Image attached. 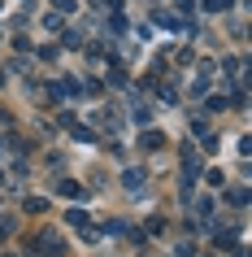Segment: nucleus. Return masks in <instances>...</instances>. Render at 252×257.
Wrapping results in <instances>:
<instances>
[{
	"label": "nucleus",
	"mask_w": 252,
	"mask_h": 257,
	"mask_svg": "<svg viewBox=\"0 0 252 257\" xmlns=\"http://www.w3.org/2000/svg\"><path fill=\"white\" fill-rule=\"evenodd\" d=\"M40 253H44V257H61V235L44 231V235H40Z\"/></svg>",
	"instance_id": "f257e3e1"
},
{
	"label": "nucleus",
	"mask_w": 252,
	"mask_h": 257,
	"mask_svg": "<svg viewBox=\"0 0 252 257\" xmlns=\"http://www.w3.org/2000/svg\"><path fill=\"white\" fill-rule=\"evenodd\" d=\"M122 188H126V192H139V188H144V170H126V175H122Z\"/></svg>",
	"instance_id": "f03ea898"
},
{
	"label": "nucleus",
	"mask_w": 252,
	"mask_h": 257,
	"mask_svg": "<svg viewBox=\"0 0 252 257\" xmlns=\"http://www.w3.org/2000/svg\"><path fill=\"white\" fill-rule=\"evenodd\" d=\"M139 144H144L148 153H157V149H165V136H161V131H144V140H139Z\"/></svg>",
	"instance_id": "7ed1b4c3"
},
{
	"label": "nucleus",
	"mask_w": 252,
	"mask_h": 257,
	"mask_svg": "<svg viewBox=\"0 0 252 257\" xmlns=\"http://www.w3.org/2000/svg\"><path fill=\"white\" fill-rule=\"evenodd\" d=\"M44 205H48V201H44V196H27V201H22V209H27V214H40Z\"/></svg>",
	"instance_id": "20e7f679"
},
{
	"label": "nucleus",
	"mask_w": 252,
	"mask_h": 257,
	"mask_svg": "<svg viewBox=\"0 0 252 257\" xmlns=\"http://www.w3.org/2000/svg\"><path fill=\"white\" fill-rule=\"evenodd\" d=\"M70 222H74V227H87V209H79V205H74V209H70Z\"/></svg>",
	"instance_id": "39448f33"
},
{
	"label": "nucleus",
	"mask_w": 252,
	"mask_h": 257,
	"mask_svg": "<svg viewBox=\"0 0 252 257\" xmlns=\"http://www.w3.org/2000/svg\"><path fill=\"white\" fill-rule=\"evenodd\" d=\"M204 183H209V188H222L226 175H222V170H209V175H204Z\"/></svg>",
	"instance_id": "423d86ee"
},
{
	"label": "nucleus",
	"mask_w": 252,
	"mask_h": 257,
	"mask_svg": "<svg viewBox=\"0 0 252 257\" xmlns=\"http://www.w3.org/2000/svg\"><path fill=\"white\" fill-rule=\"evenodd\" d=\"M57 5H61V14H74V9H79L74 0H57Z\"/></svg>",
	"instance_id": "0eeeda50"
},
{
	"label": "nucleus",
	"mask_w": 252,
	"mask_h": 257,
	"mask_svg": "<svg viewBox=\"0 0 252 257\" xmlns=\"http://www.w3.org/2000/svg\"><path fill=\"white\" fill-rule=\"evenodd\" d=\"M5 240H9V231H5V227H0V244H5Z\"/></svg>",
	"instance_id": "6e6552de"
},
{
	"label": "nucleus",
	"mask_w": 252,
	"mask_h": 257,
	"mask_svg": "<svg viewBox=\"0 0 252 257\" xmlns=\"http://www.w3.org/2000/svg\"><path fill=\"white\" fill-rule=\"evenodd\" d=\"M0 257H18V253H0Z\"/></svg>",
	"instance_id": "1a4fd4ad"
}]
</instances>
